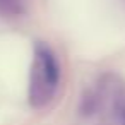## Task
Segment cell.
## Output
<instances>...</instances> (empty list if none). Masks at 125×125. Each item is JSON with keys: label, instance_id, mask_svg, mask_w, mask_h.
I'll list each match as a JSON object with an SVG mask.
<instances>
[{"label": "cell", "instance_id": "obj_1", "mask_svg": "<svg viewBox=\"0 0 125 125\" xmlns=\"http://www.w3.org/2000/svg\"><path fill=\"white\" fill-rule=\"evenodd\" d=\"M60 79L58 63L52 50L45 45H38L34 50V60L29 77V103L33 108H43L53 98Z\"/></svg>", "mask_w": 125, "mask_h": 125}, {"label": "cell", "instance_id": "obj_2", "mask_svg": "<svg viewBox=\"0 0 125 125\" xmlns=\"http://www.w3.org/2000/svg\"><path fill=\"white\" fill-rule=\"evenodd\" d=\"M22 12L21 0H0V17H16Z\"/></svg>", "mask_w": 125, "mask_h": 125}, {"label": "cell", "instance_id": "obj_3", "mask_svg": "<svg viewBox=\"0 0 125 125\" xmlns=\"http://www.w3.org/2000/svg\"><path fill=\"white\" fill-rule=\"evenodd\" d=\"M123 116H125V115H123Z\"/></svg>", "mask_w": 125, "mask_h": 125}]
</instances>
